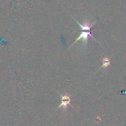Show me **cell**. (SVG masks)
<instances>
[{
	"label": "cell",
	"mask_w": 126,
	"mask_h": 126,
	"mask_svg": "<svg viewBox=\"0 0 126 126\" xmlns=\"http://www.w3.org/2000/svg\"><path fill=\"white\" fill-rule=\"evenodd\" d=\"M61 98H62V103L61 104L59 105V106L58 107L57 109L59 108L60 107H61L62 106H63L65 108L67 107V105H70L71 106V104L70 103V97H69L67 95V94L66 93L65 94L64 96H63L62 95L60 94ZM71 107H72V106H71Z\"/></svg>",
	"instance_id": "cell-3"
},
{
	"label": "cell",
	"mask_w": 126,
	"mask_h": 126,
	"mask_svg": "<svg viewBox=\"0 0 126 126\" xmlns=\"http://www.w3.org/2000/svg\"><path fill=\"white\" fill-rule=\"evenodd\" d=\"M75 21H76V22L78 23V24L81 27V30L83 31V30H88V31H91V28L93 26V25L94 24H95L96 21L94 22L93 24H91V22L88 19H86L83 23V24H81L80 23H79L77 21H76V20L74 19Z\"/></svg>",
	"instance_id": "cell-2"
},
{
	"label": "cell",
	"mask_w": 126,
	"mask_h": 126,
	"mask_svg": "<svg viewBox=\"0 0 126 126\" xmlns=\"http://www.w3.org/2000/svg\"><path fill=\"white\" fill-rule=\"evenodd\" d=\"M92 33H93L92 32H91V31H89V32H82L81 34H80V35L75 40V41L74 42V43L72 44V45L74 44L75 43H76L77 41H78V40H79L80 39H82V42H83V44L84 46H86L87 44L88 38L89 36H90V37H92L94 40H96V39L92 35Z\"/></svg>",
	"instance_id": "cell-1"
},
{
	"label": "cell",
	"mask_w": 126,
	"mask_h": 126,
	"mask_svg": "<svg viewBox=\"0 0 126 126\" xmlns=\"http://www.w3.org/2000/svg\"><path fill=\"white\" fill-rule=\"evenodd\" d=\"M103 64H102V65L101 67H107L110 63V60L107 58V57H105L104 58H103Z\"/></svg>",
	"instance_id": "cell-4"
}]
</instances>
